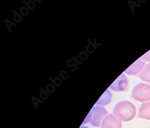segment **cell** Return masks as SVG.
<instances>
[{
    "mask_svg": "<svg viewBox=\"0 0 150 128\" xmlns=\"http://www.w3.org/2000/svg\"><path fill=\"white\" fill-rule=\"evenodd\" d=\"M113 114L115 117L122 122L132 120L136 114V107L130 101L120 102L114 108Z\"/></svg>",
    "mask_w": 150,
    "mask_h": 128,
    "instance_id": "1",
    "label": "cell"
},
{
    "mask_svg": "<svg viewBox=\"0 0 150 128\" xmlns=\"http://www.w3.org/2000/svg\"><path fill=\"white\" fill-rule=\"evenodd\" d=\"M132 98L139 102L150 100V85L140 83L135 86L131 95Z\"/></svg>",
    "mask_w": 150,
    "mask_h": 128,
    "instance_id": "2",
    "label": "cell"
},
{
    "mask_svg": "<svg viewBox=\"0 0 150 128\" xmlns=\"http://www.w3.org/2000/svg\"><path fill=\"white\" fill-rule=\"evenodd\" d=\"M89 114L91 118L90 123L93 126L99 127L102 119L107 114V111L103 107H95Z\"/></svg>",
    "mask_w": 150,
    "mask_h": 128,
    "instance_id": "3",
    "label": "cell"
},
{
    "mask_svg": "<svg viewBox=\"0 0 150 128\" xmlns=\"http://www.w3.org/2000/svg\"><path fill=\"white\" fill-rule=\"evenodd\" d=\"M121 121L114 115H108L102 122V128H121Z\"/></svg>",
    "mask_w": 150,
    "mask_h": 128,
    "instance_id": "4",
    "label": "cell"
},
{
    "mask_svg": "<svg viewBox=\"0 0 150 128\" xmlns=\"http://www.w3.org/2000/svg\"><path fill=\"white\" fill-rule=\"evenodd\" d=\"M128 86V80L126 76L124 74H121L119 77L113 83L110 89L116 92L124 91L127 89Z\"/></svg>",
    "mask_w": 150,
    "mask_h": 128,
    "instance_id": "5",
    "label": "cell"
},
{
    "mask_svg": "<svg viewBox=\"0 0 150 128\" xmlns=\"http://www.w3.org/2000/svg\"><path fill=\"white\" fill-rule=\"evenodd\" d=\"M144 66L145 62L141 60H138L125 71V72L129 75H136L143 69Z\"/></svg>",
    "mask_w": 150,
    "mask_h": 128,
    "instance_id": "6",
    "label": "cell"
},
{
    "mask_svg": "<svg viewBox=\"0 0 150 128\" xmlns=\"http://www.w3.org/2000/svg\"><path fill=\"white\" fill-rule=\"evenodd\" d=\"M138 117L150 120V101L141 105L139 110Z\"/></svg>",
    "mask_w": 150,
    "mask_h": 128,
    "instance_id": "7",
    "label": "cell"
},
{
    "mask_svg": "<svg viewBox=\"0 0 150 128\" xmlns=\"http://www.w3.org/2000/svg\"><path fill=\"white\" fill-rule=\"evenodd\" d=\"M142 80L150 84V64H147L143 71L138 75Z\"/></svg>",
    "mask_w": 150,
    "mask_h": 128,
    "instance_id": "8",
    "label": "cell"
},
{
    "mask_svg": "<svg viewBox=\"0 0 150 128\" xmlns=\"http://www.w3.org/2000/svg\"><path fill=\"white\" fill-rule=\"evenodd\" d=\"M110 100H111L110 92H109V91H107L105 92V94L103 95V96L98 101L97 104L105 105L109 104Z\"/></svg>",
    "mask_w": 150,
    "mask_h": 128,
    "instance_id": "9",
    "label": "cell"
},
{
    "mask_svg": "<svg viewBox=\"0 0 150 128\" xmlns=\"http://www.w3.org/2000/svg\"><path fill=\"white\" fill-rule=\"evenodd\" d=\"M142 59L146 61H150V50L142 57Z\"/></svg>",
    "mask_w": 150,
    "mask_h": 128,
    "instance_id": "10",
    "label": "cell"
},
{
    "mask_svg": "<svg viewBox=\"0 0 150 128\" xmlns=\"http://www.w3.org/2000/svg\"><path fill=\"white\" fill-rule=\"evenodd\" d=\"M81 128H88V127H85V126H84V127H82Z\"/></svg>",
    "mask_w": 150,
    "mask_h": 128,
    "instance_id": "11",
    "label": "cell"
}]
</instances>
